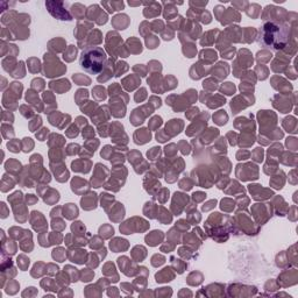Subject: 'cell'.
<instances>
[{"label": "cell", "instance_id": "4", "mask_svg": "<svg viewBox=\"0 0 298 298\" xmlns=\"http://www.w3.org/2000/svg\"><path fill=\"white\" fill-rule=\"evenodd\" d=\"M213 119L218 125H225L227 122V115L225 111H219L216 115H213Z\"/></svg>", "mask_w": 298, "mask_h": 298}, {"label": "cell", "instance_id": "14", "mask_svg": "<svg viewBox=\"0 0 298 298\" xmlns=\"http://www.w3.org/2000/svg\"><path fill=\"white\" fill-rule=\"evenodd\" d=\"M216 204H217V200L214 199V200H211V201H209L206 205H209V206H203V211H207L209 209H211V207H213V206H216Z\"/></svg>", "mask_w": 298, "mask_h": 298}, {"label": "cell", "instance_id": "12", "mask_svg": "<svg viewBox=\"0 0 298 298\" xmlns=\"http://www.w3.org/2000/svg\"><path fill=\"white\" fill-rule=\"evenodd\" d=\"M25 108H26V106H21V108H20V111H25ZM21 114H22L23 117H26V118H30L34 113L31 111V108L28 110V112H21Z\"/></svg>", "mask_w": 298, "mask_h": 298}, {"label": "cell", "instance_id": "2", "mask_svg": "<svg viewBox=\"0 0 298 298\" xmlns=\"http://www.w3.org/2000/svg\"><path fill=\"white\" fill-rule=\"evenodd\" d=\"M106 52L101 47L89 45L85 47L81 55V67L90 74H98L105 69Z\"/></svg>", "mask_w": 298, "mask_h": 298}, {"label": "cell", "instance_id": "8", "mask_svg": "<svg viewBox=\"0 0 298 298\" xmlns=\"http://www.w3.org/2000/svg\"><path fill=\"white\" fill-rule=\"evenodd\" d=\"M160 147H154V148H151V150L150 151H148V157L150 158V160H155V157L157 156V155H160V153H161V150H160Z\"/></svg>", "mask_w": 298, "mask_h": 298}, {"label": "cell", "instance_id": "11", "mask_svg": "<svg viewBox=\"0 0 298 298\" xmlns=\"http://www.w3.org/2000/svg\"><path fill=\"white\" fill-rule=\"evenodd\" d=\"M205 197H206V194H203V192H194V194H192V199H194V201H199V200H201L203 198H205Z\"/></svg>", "mask_w": 298, "mask_h": 298}, {"label": "cell", "instance_id": "15", "mask_svg": "<svg viewBox=\"0 0 298 298\" xmlns=\"http://www.w3.org/2000/svg\"><path fill=\"white\" fill-rule=\"evenodd\" d=\"M36 200H37V199L35 198V197H34V194H27V201H28V203L30 201L31 204H34V203H35Z\"/></svg>", "mask_w": 298, "mask_h": 298}, {"label": "cell", "instance_id": "5", "mask_svg": "<svg viewBox=\"0 0 298 298\" xmlns=\"http://www.w3.org/2000/svg\"><path fill=\"white\" fill-rule=\"evenodd\" d=\"M220 91H221V92H225V93L228 94V96H231V94L234 93V91H235V86H234L232 83H226L223 88L220 89Z\"/></svg>", "mask_w": 298, "mask_h": 298}, {"label": "cell", "instance_id": "10", "mask_svg": "<svg viewBox=\"0 0 298 298\" xmlns=\"http://www.w3.org/2000/svg\"><path fill=\"white\" fill-rule=\"evenodd\" d=\"M150 124L153 125L154 128H156L157 126L160 127L162 125V118H161V117H154V118L151 119V121H150Z\"/></svg>", "mask_w": 298, "mask_h": 298}, {"label": "cell", "instance_id": "6", "mask_svg": "<svg viewBox=\"0 0 298 298\" xmlns=\"http://www.w3.org/2000/svg\"><path fill=\"white\" fill-rule=\"evenodd\" d=\"M147 97V91H146V89H140L137 92H136V94H135V100L137 101V103H140V101H142L144 98Z\"/></svg>", "mask_w": 298, "mask_h": 298}, {"label": "cell", "instance_id": "3", "mask_svg": "<svg viewBox=\"0 0 298 298\" xmlns=\"http://www.w3.org/2000/svg\"><path fill=\"white\" fill-rule=\"evenodd\" d=\"M65 5H67V4L63 2V1H47V2H45V6L48 8L49 13H50L54 18H56V19H58V20H63V21H65V20H67V21H70V20H72V16H71V14L64 8Z\"/></svg>", "mask_w": 298, "mask_h": 298}, {"label": "cell", "instance_id": "9", "mask_svg": "<svg viewBox=\"0 0 298 298\" xmlns=\"http://www.w3.org/2000/svg\"><path fill=\"white\" fill-rule=\"evenodd\" d=\"M156 36H150L148 38L147 37V45H148V48H150V49H154V48H156V45H158V40H155L154 41V38H155Z\"/></svg>", "mask_w": 298, "mask_h": 298}, {"label": "cell", "instance_id": "1", "mask_svg": "<svg viewBox=\"0 0 298 298\" xmlns=\"http://www.w3.org/2000/svg\"><path fill=\"white\" fill-rule=\"evenodd\" d=\"M291 37L290 27L283 22L269 21L266 22L260 29L259 43L262 47L270 48L273 50L284 49Z\"/></svg>", "mask_w": 298, "mask_h": 298}, {"label": "cell", "instance_id": "13", "mask_svg": "<svg viewBox=\"0 0 298 298\" xmlns=\"http://www.w3.org/2000/svg\"><path fill=\"white\" fill-rule=\"evenodd\" d=\"M169 137H165V136H163L162 135V132H157L156 133V140L157 141H160V142H165L167 140H168Z\"/></svg>", "mask_w": 298, "mask_h": 298}, {"label": "cell", "instance_id": "7", "mask_svg": "<svg viewBox=\"0 0 298 298\" xmlns=\"http://www.w3.org/2000/svg\"><path fill=\"white\" fill-rule=\"evenodd\" d=\"M7 148L13 151V153H18L20 150V146H19V142L18 141H11L7 143Z\"/></svg>", "mask_w": 298, "mask_h": 298}]
</instances>
